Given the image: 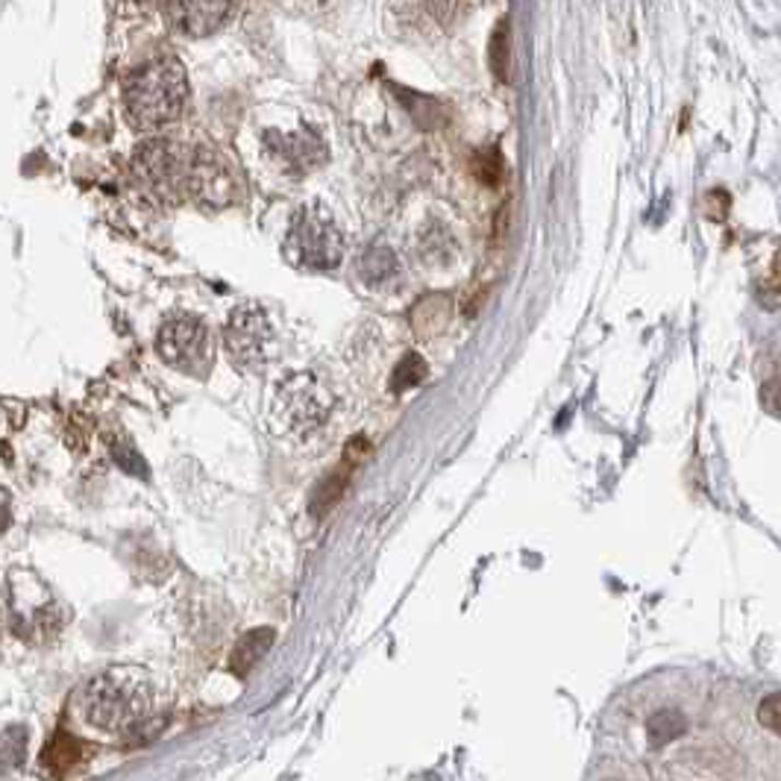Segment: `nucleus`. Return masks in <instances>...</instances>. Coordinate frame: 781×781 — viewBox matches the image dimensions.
<instances>
[{
  "label": "nucleus",
  "instance_id": "obj_10",
  "mask_svg": "<svg viewBox=\"0 0 781 781\" xmlns=\"http://www.w3.org/2000/svg\"><path fill=\"white\" fill-rule=\"evenodd\" d=\"M273 629H256V632H247L242 641L235 643L233 655H230V669H233L238 679H244L256 664L261 661V655L270 650L273 643Z\"/></svg>",
  "mask_w": 781,
  "mask_h": 781
},
{
  "label": "nucleus",
  "instance_id": "obj_9",
  "mask_svg": "<svg viewBox=\"0 0 781 781\" xmlns=\"http://www.w3.org/2000/svg\"><path fill=\"white\" fill-rule=\"evenodd\" d=\"M265 148L277 165H282L291 174H303L308 167H315L324 162L326 148L324 141L317 139L312 130L294 132V136H282V132H268L265 136Z\"/></svg>",
  "mask_w": 781,
  "mask_h": 781
},
{
  "label": "nucleus",
  "instance_id": "obj_5",
  "mask_svg": "<svg viewBox=\"0 0 781 781\" xmlns=\"http://www.w3.org/2000/svg\"><path fill=\"white\" fill-rule=\"evenodd\" d=\"M285 250L298 268L329 270L345 256V235L324 206H306L291 221Z\"/></svg>",
  "mask_w": 781,
  "mask_h": 781
},
{
  "label": "nucleus",
  "instance_id": "obj_21",
  "mask_svg": "<svg viewBox=\"0 0 781 781\" xmlns=\"http://www.w3.org/2000/svg\"><path fill=\"white\" fill-rule=\"evenodd\" d=\"M761 403H763V409L772 411V415H779V418H781V376H779V380L763 382Z\"/></svg>",
  "mask_w": 781,
  "mask_h": 781
},
{
  "label": "nucleus",
  "instance_id": "obj_15",
  "mask_svg": "<svg viewBox=\"0 0 781 781\" xmlns=\"http://www.w3.org/2000/svg\"><path fill=\"white\" fill-rule=\"evenodd\" d=\"M423 380H427V362H423V355L406 353V359L397 364V371L391 376V391L403 394V391L415 388V385H420Z\"/></svg>",
  "mask_w": 781,
  "mask_h": 781
},
{
  "label": "nucleus",
  "instance_id": "obj_22",
  "mask_svg": "<svg viewBox=\"0 0 781 781\" xmlns=\"http://www.w3.org/2000/svg\"><path fill=\"white\" fill-rule=\"evenodd\" d=\"M491 54H497V56H500V59H497V62H493V68H497V74H505V62H502V59H505V27H500V30H497V36H493V42H491Z\"/></svg>",
  "mask_w": 781,
  "mask_h": 781
},
{
  "label": "nucleus",
  "instance_id": "obj_2",
  "mask_svg": "<svg viewBox=\"0 0 781 781\" xmlns=\"http://www.w3.org/2000/svg\"><path fill=\"white\" fill-rule=\"evenodd\" d=\"M85 720L124 737H153L165 728V714H159L156 685L139 667L103 669L83 688Z\"/></svg>",
  "mask_w": 781,
  "mask_h": 781
},
{
  "label": "nucleus",
  "instance_id": "obj_17",
  "mask_svg": "<svg viewBox=\"0 0 781 781\" xmlns=\"http://www.w3.org/2000/svg\"><path fill=\"white\" fill-rule=\"evenodd\" d=\"M474 171L476 177L482 179L485 186H497L502 179V159L497 150H482V153H476L474 159Z\"/></svg>",
  "mask_w": 781,
  "mask_h": 781
},
{
  "label": "nucleus",
  "instance_id": "obj_1",
  "mask_svg": "<svg viewBox=\"0 0 781 781\" xmlns=\"http://www.w3.org/2000/svg\"><path fill=\"white\" fill-rule=\"evenodd\" d=\"M132 177L159 203L226 206L235 179L214 150L177 139H153L132 156Z\"/></svg>",
  "mask_w": 781,
  "mask_h": 781
},
{
  "label": "nucleus",
  "instance_id": "obj_12",
  "mask_svg": "<svg viewBox=\"0 0 781 781\" xmlns=\"http://www.w3.org/2000/svg\"><path fill=\"white\" fill-rule=\"evenodd\" d=\"M80 758H83V744H80L74 735H68V732H56V735L50 737V744L45 746V753H42V767H45L50 776H62V772L71 770Z\"/></svg>",
  "mask_w": 781,
  "mask_h": 781
},
{
  "label": "nucleus",
  "instance_id": "obj_16",
  "mask_svg": "<svg viewBox=\"0 0 781 781\" xmlns=\"http://www.w3.org/2000/svg\"><path fill=\"white\" fill-rule=\"evenodd\" d=\"M24 749H27V732L21 725H10L3 732V767L12 770L15 763L24 761Z\"/></svg>",
  "mask_w": 781,
  "mask_h": 781
},
{
  "label": "nucleus",
  "instance_id": "obj_11",
  "mask_svg": "<svg viewBox=\"0 0 781 781\" xmlns=\"http://www.w3.org/2000/svg\"><path fill=\"white\" fill-rule=\"evenodd\" d=\"M359 273H362V279L371 289H382V285H388V282L397 279L400 261H397L394 250H388V247H371L359 259Z\"/></svg>",
  "mask_w": 781,
  "mask_h": 781
},
{
  "label": "nucleus",
  "instance_id": "obj_6",
  "mask_svg": "<svg viewBox=\"0 0 781 781\" xmlns=\"http://www.w3.org/2000/svg\"><path fill=\"white\" fill-rule=\"evenodd\" d=\"M156 353L174 371L203 380L212 371L214 341L209 326L195 315L167 317L156 335Z\"/></svg>",
  "mask_w": 781,
  "mask_h": 781
},
{
  "label": "nucleus",
  "instance_id": "obj_7",
  "mask_svg": "<svg viewBox=\"0 0 781 781\" xmlns=\"http://www.w3.org/2000/svg\"><path fill=\"white\" fill-rule=\"evenodd\" d=\"M223 341L235 368H242L244 373L265 371L277 350V333L259 306H238L230 312Z\"/></svg>",
  "mask_w": 781,
  "mask_h": 781
},
{
  "label": "nucleus",
  "instance_id": "obj_13",
  "mask_svg": "<svg viewBox=\"0 0 781 781\" xmlns=\"http://www.w3.org/2000/svg\"><path fill=\"white\" fill-rule=\"evenodd\" d=\"M688 728V720L681 714L679 708H661L646 720V737L650 746H667L673 741H679Z\"/></svg>",
  "mask_w": 781,
  "mask_h": 781
},
{
  "label": "nucleus",
  "instance_id": "obj_8",
  "mask_svg": "<svg viewBox=\"0 0 781 781\" xmlns=\"http://www.w3.org/2000/svg\"><path fill=\"white\" fill-rule=\"evenodd\" d=\"M159 10L171 30L188 38H203L233 15L235 0H159Z\"/></svg>",
  "mask_w": 781,
  "mask_h": 781
},
{
  "label": "nucleus",
  "instance_id": "obj_23",
  "mask_svg": "<svg viewBox=\"0 0 781 781\" xmlns=\"http://www.w3.org/2000/svg\"><path fill=\"white\" fill-rule=\"evenodd\" d=\"M772 285L781 291V253L776 256V261H772Z\"/></svg>",
  "mask_w": 781,
  "mask_h": 781
},
{
  "label": "nucleus",
  "instance_id": "obj_19",
  "mask_svg": "<svg viewBox=\"0 0 781 781\" xmlns=\"http://www.w3.org/2000/svg\"><path fill=\"white\" fill-rule=\"evenodd\" d=\"M112 458L118 462V465L127 470V474H141L148 476V467H144V462H141V456L132 450V446L127 444H118L115 450H112Z\"/></svg>",
  "mask_w": 781,
  "mask_h": 781
},
{
  "label": "nucleus",
  "instance_id": "obj_4",
  "mask_svg": "<svg viewBox=\"0 0 781 781\" xmlns=\"http://www.w3.org/2000/svg\"><path fill=\"white\" fill-rule=\"evenodd\" d=\"M329 411H333V397L312 373H294L285 382H279V388L273 391L270 415L277 420V429H282V435H315L329 420Z\"/></svg>",
  "mask_w": 781,
  "mask_h": 781
},
{
  "label": "nucleus",
  "instance_id": "obj_14",
  "mask_svg": "<svg viewBox=\"0 0 781 781\" xmlns=\"http://www.w3.org/2000/svg\"><path fill=\"white\" fill-rule=\"evenodd\" d=\"M347 485V467H338L335 474L324 476V482L317 485L315 493H312V514H324L329 512L335 505V500L341 497Z\"/></svg>",
  "mask_w": 781,
  "mask_h": 781
},
{
  "label": "nucleus",
  "instance_id": "obj_20",
  "mask_svg": "<svg viewBox=\"0 0 781 781\" xmlns=\"http://www.w3.org/2000/svg\"><path fill=\"white\" fill-rule=\"evenodd\" d=\"M427 3L429 15L438 21V24H453L462 10V0H423Z\"/></svg>",
  "mask_w": 781,
  "mask_h": 781
},
{
  "label": "nucleus",
  "instance_id": "obj_3",
  "mask_svg": "<svg viewBox=\"0 0 781 781\" xmlns=\"http://www.w3.org/2000/svg\"><path fill=\"white\" fill-rule=\"evenodd\" d=\"M188 101L186 68L174 56H156L124 80V106L139 130H159L183 115Z\"/></svg>",
  "mask_w": 781,
  "mask_h": 781
},
{
  "label": "nucleus",
  "instance_id": "obj_18",
  "mask_svg": "<svg viewBox=\"0 0 781 781\" xmlns=\"http://www.w3.org/2000/svg\"><path fill=\"white\" fill-rule=\"evenodd\" d=\"M755 716H758V723H761L767 732H772V735H781V690L779 693H767V697L758 702V711H755Z\"/></svg>",
  "mask_w": 781,
  "mask_h": 781
}]
</instances>
